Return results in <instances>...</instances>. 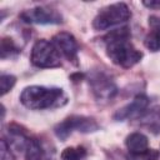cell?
<instances>
[{
    "mask_svg": "<svg viewBox=\"0 0 160 160\" xmlns=\"http://www.w3.org/2000/svg\"><path fill=\"white\" fill-rule=\"evenodd\" d=\"M160 156V152L155 149H146L141 152H129L126 159L128 160H158Z\"/></svg>",
    "mask_w": 160,
    "mask_h": 160,
    "instance_id": "16",
    "label": "cell"
},
{
    "mask_svg": "<svg viewBox=\"0 0 160 160\" xmlns=\"http://www.w3.org/2000/svg\"><path fill=\"white\" fill-rule=\"evenodd\" d=\"M51 41L55 44V46L58 48V50L60 51L61 55H64L69 61L74 62L75 65L78 64L79 45H78V41L72 34L66 32V31L58 32L52 38Z\"/></svg>",
    "mask_w": 160,
    "mask_h": 160,
    "instance_id": "9",
    "label": "cell"
},
{
    "mask_svg": "<svg viewBox=\"0 0 160 160\" xmlns=\"http://www.w3.org/2000/svg\"><path fill=\"white\" fill-rule=\"evenodd\" d=\"M20 19L28 24H40V25H52L62 22V16L55 9L46 6H36L28 9L20 14Z\"/></svg>",
    "mask_w": 160,
    "mask_h": 160,
    "instance_id": "6",
    "label": "cell"
},
{
    "mask_svg": "<svg viewBox=\"0 0 160 160\" xmlns=\"http://www.w3.org/2000/svg\"><path fill=\"white\" fill-rule=\"evenodd\" d=\"M24 154L26 160H52L45 146L36 138H29Z\"/></svg>",
    "mask_w": 160,
    "mask_h": 160,
    "instance_id": "10",
    "label": "cell"
},
{
    "mask_svg": "<svg viewBox=\"0 0 160 160\" xmlns=\"http://www.w3.org/2000/svg\"><path fill=\"white\" fill-rule=\"evenodd\" d=\"M150 31L148 32L145 38V46L151 51H159L160 50V18H150Z\"/></svg>",
    "mask_w": 160,
    "mask_h": 160,
    "instance_id": "11",
    "label": "cell"
},
{
    "mask_svg": "<svg viewBox=\"0 0 160 160\" xmlns=\"http://www.w3.org/2000/svg\"><path fill=\"white\" fill-rule=\"evenodd\" d=\"M86 156V149L84 146H69L61 152L62 160H82Z\"/></svg>",
    "mask_w": 160,
    "mask_h": 160,
    "instance_id": "14",
    "label": "cell"
},
{
    "mask_svg": "<svg viewBox=\"0 0 160 160\" xmlns=\"http://www.w3.org/2000/svg\"><path fill=\"white\" fill-rule=\"evenodd\" d=\"M20 101L30 110H45L64 106L68 102V96L60 88L31 85L21 91Z\"/></svg>",
    "mask_w": 160,
    "mask_h": 160,
    "instance_id": "2",
    "label": "cell"
},
{
    "mask_svg": "<svg viewBox=\"0 0 160 160\" xmlns=\"http://www.w3.org/2000/svg\"><path fill=\"white\" fill-rule=\"evenodd\" d=\"M150 104V100L146 95H138L132 99L131 102H129L128 105H125L124 108L119 109L115 115L114 119L118 121H124V120H132V119H140L146 111H148V106Z\"/></svg>",
    "mask_w": 160,
    "mask_h": 160,
    "instance_id": "8",
    "label": "cell"
},
{
    "mask_svg": "<svg viewBox=\"0 0 160 160\" xmlns=\"http://www.w3.org/2000/svg\"><path fill=\"white\" fill-rule=\"evenodd\" d=\"M125 145L129 150V152H141L149 149V140L148 136L142 132L135 131L126 136Z\"/></svg>",
    "mask_w": 160,
    "mask_h": 160,
    "instance_id": "13",
    "label": "cell"
},
{
    "mask_svg": "<svg viewBox=\"0 0 160 160\" xmlns=\"http://www.w3.org/2000/svg\"><path fill=\"white\" fill-rule=\"evenodd\" d=\"M0 159L1 160H15L11 148L5 139H1L0 141Z\"/></svg>",
    "mask_w": 160,
    "mask_h": 160,
    "instance_id": "18",
    "label": "cell"
},
{
    "mask_svg": "<svg viewBox=\"0 0 160 160\" xmlns=\"http://www.w3.org/2000/svg\"><path fill=\"white\" fill-rule=\"evenodd\" d=\"M89 85L98 101H109L118 92L115 82L104 72H92L89 78Z\"/></svg>",
    "mask_w": 160,
    "mask_h": 160,
    "instance_id": "7",
    "label": "cell"
},
{
    "mask_svg": "<svg viewBox=\"0 0 160 160\" xmlns=\"http://www.w3.org/2000/svg\"><path fill=\"white\" fill-rule=\"evenodd\" d=\"M16 82V78L10 74H2L0 78V95L4 96L6 92H9L12 86Z\"/></svg>",
    "mask_w": 160,
    "mask_h": 160,
    "instance_id": "17",
    "label": "cell"
},
{
    "mask_svg": "<svg viewBox=\"0 0 160 160\" xmlns=\"http://www.w3.org/2000/svg\"><path fill=\"white\" fill-rule=\"evenodd\" d=\"M130 38L131 35L128 26L115 29L104 38L106 55L115 65L124 69L132 68L142 58V52L132 45Z\"/></svg>",
    "mask_w": 160,
    "mask_h": 160,
    "instance_id": "1",
    "label": "cell"
},
{
    "mask_svg": "<svg viewBox=\"0 0 160 160\" xmlns=\"http://www.w3.org/2000/svg\"><path fill=\"white\" fill-rule=\"evenodd\" d=\"M0 52H1V59H6V58H11L14 55H18L20 52V49L15 45L12 39L2 38L1 45H0Z\"/></svg>",
    "mask_w": 160,
    "mask_h": 160,
    "instance_id": "15",
    "label": "cell"
},
{
    "mask_svg": "<svg viewBox=\"0 0 160 160\" xmlns=\"http://www.w3.org/2000/svg\"><path fill=\"white\" fill-rule=\"evenodd\" d=\"M142 5H144V6H146L148 9L160 10V0H150V1H142Z\"/></svg>",
    "mask_w": 160,
    "mask_h": 160,
    "instance_id": "19",
    "label": "cell"
},
{
    "mask_svg": "<svg viewBox=\"0 0 160 160\" xmlns=\"http://www.w3.org/2000/svg\"><path fill=\"white\" fill-rule=\"evenodd\" d=\"M131 18V11L125 2H115L102 8L94 18L92 26L96 30H108L126 22Z\"/></svg>",
    "mask_w": 160,
    "mask_h": 160,
    "instance_id": "3",
    "label": "cell"
},
{
    "mask_svg": "<svg viewBox=\"0 0 160 160\" xmlns=\"http://www.w3.org/2000/svg\"><path fill=\"white\" fill-rule=\"evenodd\" d=\"M140 125L152 134H160V106L148 110L140 119Z\"/></svg>",
    "mask_w": 160,
    "mask_h": 160,
    "instance_id": "12",
    "label": "cell"
},
{
    "mask_svg": "<svg viewBox=\"0 0 160 160\" xmlns=\"http://www.w3.org/2000/svg\"><path fill=\"white\" fill-rule=\"evenodd\" d=\"M96 130H99V124L95 121V119L89 116H82V115L68 116L54 128V132L60 140H65L74 131L89 134Z\"/></svg>",
    "mask_w": 160,
    "mask_h": 160,
    "instance_id": "5",
    "label": "cell"
},
{
    "mask_svg": "<svg viewBox=\"0 0 160 160\" xmlns=\"http://www.w3.org/2000/svg\"><path fill=\"white\" fill-rule=\"evenodd\" d=\"M30 60L34 66L40 69L58 68L61 65V54L52 41L41 39L32 45Z\"/></svg>",
    "mask_w": 160,
    "mask_h": 160,
    "instance_id": "4",
    "label": "cell"
}]
</instances>
